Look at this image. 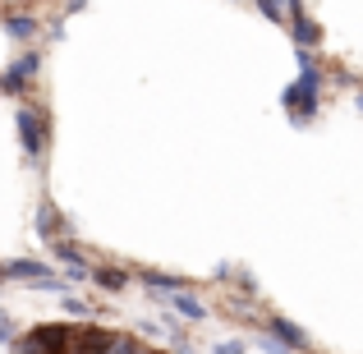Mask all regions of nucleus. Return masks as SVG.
I'll use <instances>...</instances> for the list:
<instances>
[{"label":"nucleus","instance_id":"nucleus-17","mask_svg":"<svg viewBox=\"0 0 363 354\" xmlns=\"http://www.w3.org/2000/svg\"><path fill=\"white\" fill-rule=\"evenodd\" d=\"M5 341H9V345H14V341H18V336H14V322H9V318H5V313H0V345H5Z\"/></svg>","mask_w":363,"mask_h":354},{"label":"nucleus","instance_id":"nucleus-11","mask_svg":"<svg viewBox=\"0 0 363 354\" xmlns=\"http://www.w3.org/2000/svg\"><path fill=\"white\" fill-rule=\"evenodd\" d=\"M129 281H133V272L120 267V262H97V267H92V285H101L106 294H124Z\"/></svg>","mask_w":363,"mask_h":354},{"label":"nucleus","instance_id":"nucleus-3","mask_svg":"<svg viewBox=\"0 0 363 354\" xmlns=\"http://www.w3.org/2000/svg\"><path fill=\"white\" fill-rule=\"evenodd\" d=\"M14 129H18V143H23V157L42 166L46 152H51V116H46L42 106H18Z\"/></svg>","mask_w":363,"mask_h":354},{"label":"nucleus","instance_id":"nucleus-12","mask_svg":"<svg viewBox=\"0 0 363 354\" xmlns=\"http://www.w3.org/2000/svg\"><path fill=\"white\" fill-rule=\"evenodd\" d=\"M0 18H5V33L14 37V42H33V37L42 33V23H37L33 9H5Z\"/></svg>","mask_w":363,"mask_h":354},{"label":"nucleus","instance_id":"nucleus-18","mask_svg":"<svg viewBox=\"0 0 363 354\" xmlns=\"http://www.w3.org/2000/svg\"><path fill=\"white\" fill-rule=\"evenodd\" d=\"M354 106H359V111H363V92H354Z\"/></svg>","mask_w":363,"mask_h":354},{"label":"nucleus","instance_id":"nucleus-14","mask_svg":"<svg viewBox=\"0 0 363 354\" xmlns=\"http://www.w3.org/2000/svg\"><path fill=\"white\" fill-rule=\"evenodd\" d=\"M60 309H65V318H74V322H88V313H92L79 294H60Z\"/></svg>","mask_w":363,"mask_h":354},{"label":"nucleus","instance_id":"nucleus-2","mask_svg":"<svg viewBox=\"0 0 363 354\" xmlns=\"http://www.w3.org/2000/svg\"><path fill=\"white\" fill-rule=\"evenodd\" d=\"M79 322H42L14 341V354H74Z\"/></svg>","mask_w":363,"mask_h":354},{"label":"nucleus","instance_id":"nucleus-16","mask_svg":"<svg viewBox=\"0 0 363 354\" xmlns=\"http://www.w3.org/2000/svg\"><path fill=\"white\" fill-rule=\"evenodd\" d=\"M212 354H248V341H240V336H230V341H216V345H212Z\"/></svg>","mask_w":363,"mask_h":354},{"label":"nucleus","instance_id":"nucleus-7","mask_svg":"<svg viewBox=\"0 0 363 354\" xmlns=\"http://www.w3.org/2000/svg\"><path fill=\"white\" fill-rule=\"evenodd\" d=\"M322 33H327V28L313 18L308 5H290V42H294V51H318Z\"/></svg>","mask_w":363,"mask_h":354},{"label":"nucleus","instance_id":"nucleus-10","mask_svg":"<svg viewBox=\"0 0 363 354\" xmlns=\"http://www.w3.org/2000/svg\"><path fill=\"white\" fill-rule=\"evenodd\" d=\"M37 239H42V244H60V239H69V221H65L60 216V207L51 203V198H42V203H37Z\"/></svg>","mask_w":363,"mask_h":354},{"label":"nucleus","instance_id":"nucleus-1","mask_svg":"<svg viewBox=\"0 0 363 354\" xmlns=\"http://www.w3.org/2000/svg\"><path fill=\"white\" fill-rule=\"evenodd\" d=\"M294 65H299V74H294V83L281 92V106H285V116H290L294 129H308L322 111V88H327L331 79H327V65L318 60V51H294Z\"/></svg>","mask_w":363,"mask_h":354},{"label":"nucleus","instance_id":"nucleus-5","mask_svg":"<svg viewBox=\"0 0 363 354\" xmlns=\"http://www.w3.org/2000/svg\"><path fill=\"white\" fill-rule=\"evenodd\" d=\"M262 336H272V341H276V345H281L285 354H313V336L299 327V322L281 318V313H267V322H262Z\"/></svg>","mask_w":363,"mask_h":354},{"label":"nucleus","instance_id":"nucleus-13","mask_svg":"<svg viewBox=\"0 0 363 354\" xmlns=\"http://www.w3.org/2000/svg\"><path fill=\"white\" fill-rule=\"evenodd\" d=\"M166 304H170V309H175V313H179V318H189V322H203V318H207V313H212V309H207V304H203V299H198V294H194V290H179V294H170V299H166Z\"/></svg>","mask_w":363,"mask_h":354},{"label":"nucleus","instance_id":"nucleus-6","mask_svg":"<svg viewBox=\"0 0 363 354\" xmlns=\"http://www.w3.org/2000/svg\"><path fill=\"white\" fill-rule=\"evenodd\" d=\"M37 74H42V51H23L5 74H0V92H5V97H23V92L37 83Z\"/></svg>","mask_w":363,"mask_h":354},{"label":"nucleus","instance_id":"nucleus-8","mask_svg":"<svg viewBox=\"0 0 363 354\" xmlns=\"http://www.w3.org/2000/svg\"><path fill=\"white\" fill-rule=\"evenodd\" d=\"M51 253H55V262L65 267V281H92V262L83 258V248H79V239H60V244H51Z\"/></svg>","mask_w":363,"mask_h":354},{"label":"nucleus","instance_id":"nucleus-15","mask_svg":"<svg viewBox=\"0 0 363 354\" xmlns=\"http://www.w3.org/2000/svg\"><path fill=\"white\" fill-rule=\"evenodd\" d=\"M257 14L272 18V23H290V5H257Z\"/></svg>","mask_w":363,"mask_h":354},{"label":"nucleus","instance_id":"nucleus-4","mask_svg":"<svg viewBox=\"0 0 363 354\" xmlns=\"http://www.w3.org/2000/svg\"><path fill=\"white\" fill-rule=\"evenodd\" d=\"M0 281H28V285H42L51 294H65V276H55L42 258H14V262H0Z\"/></svg>","mask_w":363,"mask_h":354},{"label":"nucleus","instance_id":"nucleus-9","mask_svg":"<svg viewBox=\"0 0 363 354\" xmlns=\"http://www.w3.org/2000/svg\"><path fill=\"white\" fill-rule=\"evenodd\" d=\"M129 272L138 276L143 285H147V294H161V299H170V294H179V290H194V285H189L184 276L161 272V267H129Z\"/></svg>","mask_w":363,"mask_h":354}]
</instances>
